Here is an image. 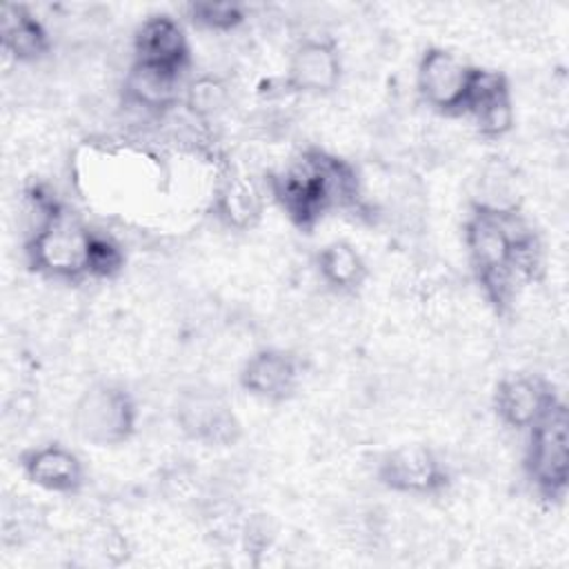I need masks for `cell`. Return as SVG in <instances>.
<instances>
[{
	"mask_svg": "<svg viewBox=\"0 0 569 569\" xmlns=\"http://www.w3.org/2000/svg\"><path fill=\"white\" fill-rule=\"evenodd\" d=\"M340 76L342 62L336 44L327 38H305L289 58L284 87L298 93L322 96L338 87Z\"/></svg>",
	"mask_w": 569,
	"mask_h": 569,
	"instance_id": "obj_10",
	"label": "cell"
},
{
	"mask_svg": "<svg viewBox=\"0 0 569 569\" xmlns=\"http://www.w3.org/2000/svg\"><path fill=\"white\" fill-rule=\"evenodd\" d=\"M264 209V193L258 180L240 169L229 167L213 191V213L231 229H251Z\"/></svg>",
	"mask_w": 569,
	"mask_h": 569,
	"instance_id": "obj_13",
	"label": "cell"
},
{
	"mask_svg": "<svg viewBox=\"0 0 569 569\" xmlns=\"http://www.w3.org/2000/svg\"><path fill=\"white\" fill-rule=\"evenodd\" d=\"M124 267V249L120 242L107 233L93 231L87 251V276L91 278H113Z\"/></svg>",
	"mask_w": 569,
	"mask_h": 569,
	"instance_id": "obj_21",
	"label": "cell"
},
{
	"mask_svg": "<svg viewBox=\"0 0 569 569\" xmlns=\"http://www.w3.org/2000/svg\"><path fill=\"white\" fill-rule=\"evenodd\" d=\"M320 278L336 291H353L367 278V264L358 249L345 240L325 244L318 253Z\"/></svg>",
	"mask_w": 569,
	"mask_h": 569,
	"instance_id": "obj_18",
	"label": "cell"
},
{
	"mask_svg": "<svg viewBox=\"0 0 569 569\" xmlns=\"http://www.w3.org/2000/svg\"><path fill=\"white\" fill-rule=\"evenodd\" d=\"M187 18L207 31H233L244 22V7L236 2H191Z\"/></svg>",
	"mask_w": 569,
	"mask_h": 569,
	"instance_id": "obj_20",
	"label": "cell"
},
{
	"mask_svg": "<svg viewBox=\"0 0 569 569\" xmlns=\"http://www.w3.org/2000/svg\"><path fill=\"white\" fill-rule=\"evenodd\" d=\"M269 191L300 229H313L331 209L362 207L358 171L347 160L320 149L300 151L282 171L269 178Z\"/></svg>",
	"mask_w": 569,
	"mask_h": 569,
	"instance_id": "obj_1",
	"label": "cell"
},
{
	"mask_svg": "<svg viewBox=\"0 0 569 569\" xmlns=\"http://www.w3.org/2000/svg\"><path fill=\"white\" fill-rule=\"evenodd\" d=\"M91 229L62 207L38 233L24 240V253L38 273L56 280H80L87 276V251Z\"/></svg>",
	"mask_w": 569,
	"mask_h": 569,
	"instance_id": "obj_3",
	"label": "cell"
},
{
	"mask_svg": "<svg viewBox=\"0 0 569 569\" xmlns=\"http://www.w3.org/2000/svg\"><path fill=\"white\" fill-rule=\"evenodd\" d=\"M525 469L545 498L565 493L569 480V413L562 400L556 398L529 427Z\"/></svg>",
	"mask_w": 569,
	"mask_h": 569,
	"instance_id": "obj_4",
	"label": "cell"
},
{
	"mask_svg": "<svg viewBox=\"0 0 569 569\" xmlns=\"http://www.w3.org/2000/svg\"><path fill=\"white\" fill-rule=\"evenodd\" d=\"M380 482L409 496H431L449 485V473L433 449L425 445H402L382 456L378 465Z\"/></svg>",
	"mask_w": 569,
	"mask_h": 569,
	"instance_id": "obj_7",
	"label": "cell"
},
{
	"mask_svg": "<svg viewBox=\"0 0 569 569\" xmlns=\"http://www.w3.org/2000/svg\"><path fill=\"white\" fill-rule=\"evenodd\" d=\"M231 91L229 87L216 76H200L184 89V104L187 111L200 122L209 124L218 116L229 109Z\"/></svg>",
	"mask_w": 569,
	"mask_h": 569,
	"instance_id": "obj_19",
	"label": "cell"
},
{
	"mask_svg": "<svg viewBox=\"0 0 569 569\" xmlns=\"http://www.w3.org/2000/svg\"><path fill=\"white\" fill-rule=\"evenodd\" d=\"M485 138H500L513 127V100L507 78L500 71L473 69L465 111Z\"/></svg>",
	"mask_w": 569,
	"mask_h": 569,
	"instance_id": "obj_11",
	"label": "cell"
},
{
	"mask_svg": "<svg viewBox=\"0 0 569 569\" xmlns=\"http://www.w3.org/2000/svg\"><path fill=\"white\" fill-rule=\"evenodd\" d=\"M71 422L82 440L98 447H111L133 436L138 407L124 387L96 382L76 400Z\"/></svg>",
	"mask_w": 569,
	"mask_h": 569,
	"instance_id": "obj_5",
	"label": "cell"
},
{
	"mask_svg": "<svg viewBox=\"0 0 569 569\" xmlns=\"http://www.w3.org/2000/svg\"><path fill=\"white\" fill-rule=\"evenodd\" d=\"M176 422L193 440L204 445H231L240 433V422L229 402L202 387L187 389L176 402Z\"/></svg>",
	"mask_w": 569,
	"mask_h": 569,
	"instance_id": "obj_8",
	"label": "cell"
},
{
	"mask_svg": "<svg viewBox=\"0 0 569 569\" xmlns=\"http://www.w3.org/2000/svg\"><path fill=\"white\" fill-rule=\"evenodd\" d=\"M533 238V229L518 209L505 213L473 209L469 216L465 224L469 260L487 300L496 311H505L511 305L516 282L520 280L513 267L516 249Z\"/></svg>",
	"mask_w": 569,
	"mask_h": 569,
	"instance_id": "obj_2",
	"label": "cell"
},
{
	"mask_svg": "<svg viewBox=\"0 0 569 569\" xmlns=\"http://www.w3.org/2000/svg\"><path fill=\"white\" fill-rule=\"evenodd\" d=\"M0 38L16 62H36L51 49L47 27L22 4H2Z\"/></svg>",
	"mask_w": 569,
	"mask_h": 569,
	"instance_id": "obj_17",
	"label": "cell"
},
{
	"mask_svg": "<svg viewBox=\"0 0 569 569\" xmlns=\"http://www.w3.org/2000/svg\"><path fill=\"white\" fill-rule=\"evenodd\" d=\"M182 76L158 67L131 62L124 76V104L140 109L149 116L162 118L178 107Z\"/></svg>",
	"mask_w": 569,
	"mask_h": 569,
	"instance_id": "obj_15",
	"label": "cell"
},
{
	"mask_svg": "<svg viewBox=\"0 0 569 569\" xmlns=\"http://www.w3.org/2000/svg\"><path fill=\"white\" fill-rule=\"evenodd\" d=\"M191 51L182 24L167 13L142 20L133 36V62L184 76Z\"/></svg>",
	"mask_w": 569,
	"mask_h": 569,
	"instance_id": "obj_9",
	"label": "cell"
},
{
	"mask_svg": "<svg viewBox=\"0 0 569 569\" xmlns=\"http://www.w3.org/2000/svg\"><path fill=\"white\" fill-rule=\"evenodd\" d=\"M473 69L456 53L431 47L418 62V91L431 109L458 116L465 111Z\"/></svg>",
	"mask_w": 569,
	"mask_h": 569,
	"instance_id": "obj_6",
	"label": "cell"
},
{
	"mask_svg": "<svg viewBox=\"0 0 569 569\" xmlns=\"http://www.w3.org/2000/svg\"><path fill=\"white\" fill-rule=\"evenodd\" d=\"M300 378V367L296 356L282 349H260L244 362L240 371V385L247 393L269 400V402H282L287 400Z\"/></svg>",
	"mask_w": 569,
	"mask_h": 569,
	"instance_id": "obj_12",
	"label": "cell"
},
{
	"mask_svg": "<svg viewBox=\"0 0 569 569\" xmlns=\"http://www.w3.org/2000/svg\"><path fill=\"white\" fill-rule=\"evenodd\" d=\"M24 476L40 489L53 493H76L84 482V469L76 451L51 442L22 453Z\"/></svg>",
	"mask_w": 569,
	"mask_h": 569,
	"instance_id": "obj_14",
	"label": "cell"
},
{
	"mask_svg": "<svg viewBox=\"0 0 569 569\" xmlns=\"http://www.w3.org/2000/svg\"><path fill=\"white\" fill-rule=\"evenodd\" d=\"M553 400V391L538 376H509L496 387V411L516 429H529Z\"/></svg>",
	"mask_w": 569,
	"mask_h": 569,
	"instance_id": "obj_16",
	"label": "cell"
}]
</instances>
